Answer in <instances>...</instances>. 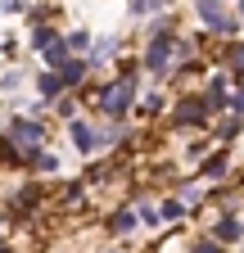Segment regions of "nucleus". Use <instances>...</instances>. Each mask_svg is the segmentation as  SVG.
<instances>
[{"instance_id":"nucleus-1","label":"nucleus","mask_w":244,"mask_h":253,"mask_svg":"<svg viewBox=\"0 0 244 253\" xmlns=\"http://www.w3.org/2000/svg\"><path fill=\"white\" fill-rule=\"evenodd\" d=\"M131 100H136V73H122L113 86H104V95H100V104H104V113L109 118H122L131 109Z\"/></svg>"},{"instance_id":"nucleus-2","label":"nucleus","mask_w":244,"mask_h":253,"mask_svg":"<svg viewBox=\"0 0 244 253\" xmlns=\"http://www.w3.org/2000/svg\"><path fill=\"white\" fill-rule=\"evenodd\" d=\"M172 54H176V41H172V37H154V41H149V50H145V68H149V73H167Z\"/></svg>"},{"instance_id":"nucleus-3","label":"nucleus","mask_w":244,"mask_h":253,"mask_svg":"<svg viewBox=\"0 0 244 253\" xmlns=\"http://www.w3.org/2000/svg\"><path fill=\"white\" fill-rule=\"evenodd\" d=\"M9 145H18V149H27V154L41 149V126H37V122H14V126H9Z\"/></svg>"},{"instance_id":"nucleus-4","label":"nucleus","mask_w":244,"mask_h":253,"mask_svg":"<svg viewBox=\"0 0 244 253\" xmlns=\"http://www.w3.org/2000/svg\"><path fill=\"white\" fill-rule=\"evenodd\" d=\"M208 113H212L208 100H181V104H176V126H199Z\"/></svg>"},{"instance_id":"nucleus-5","label":"nucleus","mask_w":244,"mask_h":253,"mask_svg":"<svg viewBox=\"0 0 244 253\" xmlns=\"http://www.w3.org/2000/svg\"><path fill=\"white\" fill-rule=\"evenodd\" d=\"M244 235V221H235V217H217V226H212V240L217 244H235Z\"/></svg>"},{"instance_id":"nucleus-6","label":"nucleus","mask_w":244,"mask_h":253,"mask_svg":"<svg viewBox=\"0 0 244 253\" xmlns=\"http://www.w3.org/2000/svg\"><path fill=\"white\" fill-rule=\"evenodd\" d=\"M199 176H203V181H222V176H226V149H217L212 158H203Z\"/></svg>"},{"instance_id":"nucleus-7","label":"nucleus","mask_w":244,"mask_h":253,"mask_svg":"<svg viewBox=\"0 0 244 253\" xmlns=\"http://www.w3.org/2000/svg\"><path fill=\"white\" fill-rule=\"evenodd\" d=\"M68 136H73V145H77V149H86V154H90V149H95V145H100V136H95V131H90V126H86V122H73V126H68Z\"/></svg>"},{"instance_id":"nucleus-8","label":"nucleus","mask_w":244,"mask_h":253,"mask_svg":"<svg viewBox=\"0 0 244 253\" xmlns=\"http://www.w3.org/2000/svg\"><path fill=\"white\" fill-rule=\"evenodd\" d=\"M140 221V212H131V208H122V212H113L109 217V235H127L131 226Z\"/></svg>"},{"instance_id":"nucleus-9","label":"nucleus","mask_w":244,"mask_h":253,"mask_svg":"<svg viewBox=\"0 0 244 253\" xmlns=\"http://www.w3.org/2000/svg\"><path fill=\"white\" fill-rule=\"evenodd\" d=\"M181 212H186V204H181V199H167V204L159 208V217H163V221H181Z\"/></svg>"},{"instance_id":"nucleus-10","label":"nucleus","mask_w":244,"mask_h":253,"mask_svg":"<svg viewBox=\"0 0 244 253\" xmlns=\"http://www.w3.org/2000/svg\"><path fill=\"white\" fill-rule=\"evenodd\" d=\"M68 50H73L68 41H50V50H45V59H50V63H64V54H68Z\"/></svg>"},{"instance_id":"nucleus-11","label":"nucleus","mask_w":244,"mask_h":253,"mask_svg":"<svg viewBox=\"0 0 244 253\" xmlns=\"http://www.w3.org/2000/svg\"><path fill=\"white\" fill-rule=\"evenodd\" d=\"M59 82H64V77H54V73H41V95H59Z\"/></svg>"},{"instance_id":"nucleus-12","label":"nucleus","mask_w":244,"mask_h":253,"mask_svg":"<svg viewBox=\"0 0 244 253\" xmlns=\"http://www.w3.org/2000/svg\"><path fill=\"white\" fill-rule=\"evenodd\" d=\"M81 73H86V63H77V59H73V63H64V82H68V86H73V82H81Z\"/></svg>"},{"instance_id":"nucleus-13","label":"nucleus","mask_w":244,"mask_h":253,"mask_svg":"<svg viewBox=\"0 0 244 253\" xmlns=\"http://www.w3.org/2000/svg\"><path fill=\"white\" fill-rule=\"evenodd\" d=\"M226 109H231V113H235V118H244V86H240V90H235V95H231V104H226Z\"/></svg>"},{"instance_id":"nucleus-14","label":"nucleus","mask_w":244,"mask_h":253,"mask_svg":"<svg viewBox=\"0 0 244 253\" xmlns=\"http://www.w3.org/2000/svg\"><path fill=\"white\" fill-rule=\"evenodd\" d=\"M235 131H240V118H231V122H222V126H217V136H222V140H231Z\"/></svg>"},{"instance_id":"nucleus-15","label":"nucleus","mask_w":244,"mask_h":253,"mask_svg":"<svg viewBox=\"0 0 244 253\" xmlns=\"http://www.w3.org/2000/svg\"><path fill=\"white\" fill-rule=\"evenodd\" d=\"M140 221H145V226H159V221H163V217H159L154 208H140Z\"/></svg>"},{"instance_id":"nucleus-16","label":"nucleus","mask_w":244,"mask_h":253,"mask_svg":"<svg viewBox=\"0 0 244 253\" xmlns=\"http://www.w3.org/2000/svg\"><path fill=\"white\" fill-rule=\"evenodd\" d=\"M190 253H217V240H199V244H195Z\"/></svg>"},{"instance_id":"nucleus-17","label":"nucleus","mask_w":244,"mask_h":253,"mask_svg":"<svg viewBox=\"0 0 244 253\" xmlns=\"http://www.w3.org/2000/svg\"><path fill=\"white\" fill-rule=\"evenodd\" d=\"M240 9H244V0H240Z\"/></svg>"}]
</instances>
